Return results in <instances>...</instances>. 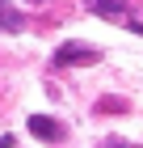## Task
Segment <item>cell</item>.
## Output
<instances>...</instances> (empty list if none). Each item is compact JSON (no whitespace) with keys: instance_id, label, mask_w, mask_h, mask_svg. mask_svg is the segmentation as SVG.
<instances>
[{"instance_id":"cell-2","label":"cell","mask_w":143,"mask_h":148,"mask_svg":"<svg viewBox=\"0 0 143 148\" xmlns=\"http://www.w3.org/2000/svg\"><path fill=\"white\" fill-rule=\"evenodd\" d=\"M30 131L38 140H46V144H55V140H63L67 131H63V123H55V119H46V114H34L30 119Z\"/></svg>"},{"instance_id":"cell-1","label":"cell","mask_w":143,"mask_h":148,"mask_svg":"<svg viewBox=\"0 0 143 148\" xmlns=\"http://www.w3.org/2000/svg\"><path fill=\"white\" fill-rule=\"evenodd\" d=\"M101 51L93 42H63L55 51V68H67V64H97Z\"/></svg>"},{"instance_id":"cell-3","label":"cell","mask_w":143,"mask_h":148,"mask_svg":"<svg viewBox=\"0 0 143 148\" xmlns=\"http://www.w3.org/2000/svg\"><path fill=\"white\" fill-rule=\"evenodd\" d=\"M88 9L110 17V21H122V0H88Z\"/></svg>"},{"instance_id":"cell-4","label":"cell","mask_w":143,"mask_h":148,"mask_svg":"<svg viewBox=\"0 0 143 148\" xmlns=\"http://www.w3.org/2000/svg\"><path fill=\"white\" fill-rule=\"evenodd\" d=\"M0 30H21V21H17V13L9 4H0Z\"/></svg>"},{"instance_id":"cell-5","label":"cell","mask_w":143,"mask_h":148,"mask_svg":"<svg viewBox=\"0 0 143 148\" xmlns=\"http://www.w3.org/2000/svg\"><path fill=\"white\" fill-rule=\"evenodd\" d=\"M0 148H13V140H9V136H4V140H0Z\"/></svg>"}]
</instances>
